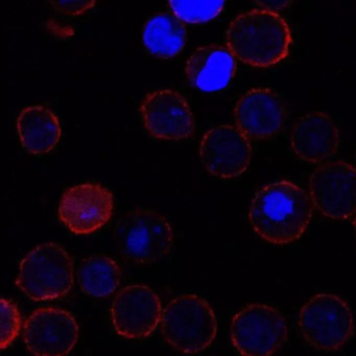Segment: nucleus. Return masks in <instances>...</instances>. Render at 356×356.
<instances>
[{
    "instance_id": "2eb2a0df",
    "label": "nucleus",
    "mask_w": 356,
    "mask_h": 356,
    "mask_svg": "<svg viewBox=\"0 0 356 356\" xmlns=\"http://www.w3.org/2000/svg\"><path fill=\"white\" fill-rule=\"evenodd\" d=\"M291 143L293 153L300 159L321 163L334 156L339 149V129L330 116L323 112H312L295 122Z\"/></svg>"
},
{
    "instance_id": "423d86ee",
    "label": "nucleus",
    "mask_w": 356,
    "mask_h": 356,
    "mask_svg": "<svg viewBox=\"0 0 356 356\" xmlns=\"http://www.w3.org/2000/svg\"><path fill=\"white\" fill-rule=\"evenodd\" d=\"M298 324L306 343L323 352L341 349L355 331L351 308L332 293L314 296L300 310Z\"/></svg>"
},
{
    "instance_id": "f257e3e1",
    "label": "nucleus",
    "mask_w": 356,
    "mask_h": 356,
    "mask_svg": "<svg viewBox=\"0 0 356 356\" xmlns=\"http://www.w3.org/2000/svg\"><path fill=\"white\" fill-rule=\"evenodd\" d=\"M314 213L312 197L291 181L272 183L252 200L249 220L253 230L273 245H289L301 238Z\"/></svg>"
},
{
    "instance_id": "1a4fd4ad",
    "label": "nucleus",
    "mask_w": 356,
    "mask_h": 356,
    "mask_svg": "<svg viewBox=\"0 0 356 356\" xmlns=\"http://www.w3.org/2000/svg\"><path fill=\"white\" fill-rule=\"evenodd\" d=\"M113 195L97 183L70 187L62 195L59 218L76 235L92 234L103 228L113 214Z\"/></svg>"
},
{
    "instance_id": "dca6fc26",
    "label": "nucleus",
    "mask_w": 356,
    "mask_h": 356,
    "mask_svg": "<svg viewBox=\"0 0 356 356\" xmlns=\"http://www.w3.org/2000/svg\"><path fill=\"white\" fill-rule=\"evenodd\" d=\"M236 72V61L230 49L220 45H206L191 56L185 74L195 88L204 92H218L230 84Z\"/></svg>"
},
{
    "instance_id": "aec40b11",
    "label": "nucleus",
    "mask_w": 356,
    "mask_h": 356,
    "mask_svg": "<svg viewBox=\"0 0 356 356\" xmlns=\"http://www.w3.org/2000/svg\"><path fill=\"white\" fill-rule=\"evenodd\" d=\"M177 17L187 24H205L222 13L226 0H168Z\"/></svg>"
},
{
    "instance_id": "9b49d317",
    "label": "nucleus",
    "mask_w": 356,
    "mask_h": 356,
    "mask_svg": "<svg viewBox=\"0 0 356 356\" xmlns=\"http://www.w3.org/2000/svg\"><path fill=\"white\" fill-rule=\"evenodd\" d=\"M200 158L205 170L220 179L243 175L252 159V147L237 127L222 124L208 131L200 145Z\"/></svg>"
},
{
    "instance_id": "f03ea898",
    "label": "nucleus",
    "mask_w": 356,
    "mask_h": 356,
    "mask_svg": "<svg viewBox=\"0 0 356 356\" xmlns=\"http://www.w3.org/2000/svg\"><path fill=\"white\" fill-rule=\"evenodd\" d=\"M226 42L239 61L253 67L268 68L289 56L291 34L289 24L278 13L253 10L233 19Z\"/></svg>"
},
{
    "instance_id": "9d476101",
    "label": "nucleus",
    "mask_w": 356,
    "mask_h": 356,
    "mask_svg": "<svg viewBox=\"0 0 356 356\" xmlns=\"http://www.w3.org/2000/svg\"><path fill=\"white\" fill-rule=\"evenodd\" d=\"M79 333L76 318L61 308H38L29 316L24 327L26 348L38 356L70 353L78 341Z\"/></svg>"
},
{
    "instance_id": "ddd939ff",
    "label": "nucleus",
    "mask_w": 356,
    "mask_h": 356,
    "mask_svg": "<svg viewBox=\"0 0 356 356\" xmlns=\"http://www.w3.org/2000/svg\"><path fill=\"white\" fill-rule=\"evenodd\" d=\"M147 132L162 140H182L193 135L195 118L187 102L176 91L149 93L140 106Z\"/></svg>"
},
{
    "instance_id": "a211bd4d",
    "label": "nucleus",
    "mask_w": 356,
    "mask_h": 356,
    "mask_svg": "<svg viewBox=\"0 0 356 356\" xmlns=\"http://www.w3.org/2000/svg\"><path fill=\"white\" fill-rule=\"evenodd\" d=\"M143 38L149 54L168 60L176 57L184 49L187 30L182 20L175 14L160 13L145 22Z\"/></svg>"
},
{
    "instance_id": "6e6552de",
    "label": "nucleus",
    "mask_w": 356,
    "mask_h": 356,
    "mask_svg": "<svg viewBox=\"0 0 356 356\" xmlns=\"http://www.w3.org/2000/svg\"><path fill=\"white\" fill-rule=\"evenodd\" d=\"M314 207L326 218L347 220L356 213V170L345 161L318 166L309 180Z\"/></svg>"
},
{
    "instance_id": "4468645a",
    "label": "nucleus",
    "mask_w": 356,
    "mask_h": 356,
    "mask_svg": "<svg viewBox=\"0 0 356 356\" xmlns=\"http://www.w3.org/2000/svg\"><path fill=\"white\" fill-rule=\"evenodd\" d=\"M237 128L250 139L266 140L277 136L286 120L282 97L272 89L248 91L234 109Z\"/></svg>"
},
{
    "instance_id": "b1692460",
    "label": "nucleus",
    "mask_w": 356,
    "mask_h": 356,
    "mask_svg": "<svg viewBox=\"0 0 356 356\" xmlns=\"http://www.w3.org/2000/svg\"><path fill=\"white\" fill-rule=\"evenodd\" d=\"M354 229H355V233H356V218H355V220H354Z\"/></svg>"
},
{
    "instance_id": "4be33fe9",
    "label": "nucleus",
    "mask_w": 356,
    "mask_h": 356,
    "mask_svg": "<svg viewBox=\"0 0 356 356\" xmlns=\"http://www.w3.org/2000/svg\"><path fill=\"white\" fill-rule=\"evenodd\" d=\"M53 9L62 15L76 17L92 9L97 0H49Z\"/></svg>"
},
{
    "instance_id": "7ed1b4c3",
    "label": "nucleus",
    "mask_w": 356,
    "mask_h": 356,
    "mask_svg": "<svg viewBox=\"0 0 356 356\" xmlns=\"http://www.w3.org/2000/svg\"><path fill=\"white\" fill-rule=\"evenodd\" d=\"M114 245L124 261L151 266L170 254L174 232L170 222L152 210L124 214L114 227Z\"/></svg>"
},
{
    "instance_id": "f3484780",
    "label": "nucleus",
    "mask_w": 356,
    "mask_h": 356,
    "mask_svg": "<svg viewBox=\"0 0 356 356\" xmlns=\"http://www.w3.org/2000/svg\"><path fill=\"white\" fill-rule=\"evenodd\" d=\"M17 131L22 147L33 155L53 151L62 135L57 116L43 106L22 110L17 118Z\"/></svg>"
},
{
    "instance_id": "5701e85b",
    "label": "nucleus",
    "mask_w": 356,
    "mask_h": 356,
    "mask_svg": "<svg viewBox=\"0 0 356 356\" xmlns=\"http://www.w3.org/2000/svg\"><path fill=\"white\" fill-rule=\"evenodd\" d=\"M296 1L297 0H255V3L261 9L274 12V13H279L286 8L291 7Z\"/></svg>"
},
{
    "instance_id": "39448f33",
    "label": "nucleus",
    "mask_w": 356,
    "mask_h": 356,
    "mask_svg": "<svg viewBox=\"0 0 356 356\" xmlns=\"http://www.w3.org/2000/svg\"><path fill=\"white\" fill-rule=\"evenodd\" d=\"M162 334L166 343L183 353L207 349L216 337L218 322L207 301L197 295L179 296L163 310Z\"/></svg>"
},
{
    "instance_id": "412c9836",
    "label": "nucleus",
    "mask_w": 356,
    "mask_h": 356,
    "mask_svg": "<svg viewBox=\"0 0 356 356\" xmlns=\"http://www.w3.org/2000/svg\"><path fill=\"white\" fill-rule=\"evenodd\" d=\"M22 316L17 305L10 300L1 299V343L0 347L5 350L12 345L19 335Z\"/></svg>"
},
{
    "instance_id": "f8f14e48",
    "label": "nucleus",
    "mask_w": 356,
    "mask_h": 356,
    "mask_svg": "<svg viewBox=\"0 0 356 356\" xmlns=\"http://www.w3.org/2000/svg\"><path fill=\"white\" fill-rule=\"evenodd\" d=\"M161 301L157 293L145 285H130L120 291L111 307L112 323L120 337L145 339L162 320Z\"/></svg>"
},
{
    "instance_id": "0eeeda50",
    "label": "nucleus",
    "mask_w": 356,
    "mask_h": 356,
    "mask_svg": "<svg viewBox=\"0 0 356 356\" xmlns=\"http://www.w3.org/2000/svg\"><path fill=\"white\" fill-rule=\"evenodd\" d=\"M230 337L233 346L243 355L268 356L286 343L289 327L276 308L266 304H249L233 316Z\"/></svg>"
},
{
    "instance_id": "6ab92c4d",
    "label": "nucleus",
    "mask_w": 356,
    "mask_h": 356,
    "mask_svg": "<svg viewBox=\"0 0 356 356\" xmlns=\"http://www.w3.org/2000/svg\"><path fill=\"white\" fill-rule=\"evenodd\" d=\"M120 281L122 270L120 266L107 256L86 258L78 270L81 289L92 298L109 297L120 286Z\"/></svg>"
},
{
    "instance_id": "20e7f679",
    "label": "nucleus",
    "mask_w": 356,
    "mask_h": 356,
    "mask_svg": "<svg viewBox=\"0 0 356 356\" xmlns=\"http://www.w3.org/2000/svg\"><path fill=\"white\" fill-rule=\"evenodd\" d=\"M74 281V264L67 252L58 243H47L20 261L16 284L31 300L41 302L67 295Z\"/></svg>"
}]
</instances>
